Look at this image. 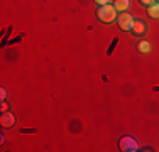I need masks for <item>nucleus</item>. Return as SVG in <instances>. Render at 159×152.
<instances>
[{
	"mask_svg": "<svg viewBox=\"0 0 159 152\" xmlns=\"http://www.w3.org/2000/svg\"><path fill=\"white\" fill-rule=\"evenodd\" d=\"M97 19L100 22H103V24H110L117 19V10L115 7L110 5V3H107V5H100L97 10Z\"/></svg>",
	"mask_w": 159,
	"mask_h": 152,
	"instance_id": "obj_1",
	"label": "nucleus"
},
{
	"mask_svg": "<svg viewBox=\"0 0 159 152\" xmlns=\"http://www.w3.org/2000/svg\"><path fill=\"white\" fill-rule=\"evenodd\" d=\"M119 147L122 149L124 152H134V150H137L139 149V145H137V142H135L134 139H132L130 135H124L122 139L119 140Z\"/></svg>",
	"mask_w": 159,
	"mask_h": 152,
	"instance_id": "obj_2",
	"label": "nucleus"
},
{
	"mask_svg": "<svg viewBox=\"0 0 159 152\" xmlns=\"http://www.w3.org/2000/svg\"><path fill=\"white\" fill-rule=\"evenodd\" d=\"M134 20H135V19L132 17L130 14H127V12L119 14V27L122 30H130L132 25H134Z\"/></svg>",
	"mask_w": 159,
	"mask_h": 152,
	"instance_id": "obj_3",
	"label": "nucleus"
},
{
	"mask_svg": "<svg viewBox=\"0 0 159 152\" xmlns=\"http://www.w3.org/2000/svg\"><path fill=\"white\" fill-rule=\"evenodd\" d=\"M132 34L134 36H144L147 30V24L144 20H134V25H132Z\"/></svg>",
	"mask_w": 159,
	"mask_h": 152,
	"instance_id": "obj_4",
	"label": "nucleus"
},
{
	"mask_svg": "<svg viewBox=\"0 0 159 152\" xmlns=\"http://www.w3.org/2000/svg\"><path fill=\"white\" fill-rule=\"evenodd\" d=\"M0 123H2V127H12L14 123H16V117L12 115L10 112H5L2 117H0Z\"/></svg>",
	"mask_w": 159,
	"mask_h": 152,
	"instance_id": "obj_5",
	"label": "nucleus"
},
{
	"mask_svg": "<svg viewBox=\"0 0 159 152\" xmlns=\"http://www.w3.org/2000/svg\"><path fill=\"white\" fill-rule=\"evenodd\" d=\"M147 14L152 19H159V2H154L152 5L147 7Z\"/></svg>",
	"mask_w": 159,
	"mask_h": 152,
	"instance_id": "obj_6",
	"label": "nucleus"
},
{
	"mask_svg": "<svg viewBox=\"0 0 159 152\" xmlns=\"http://www.w3.org/2000/svg\"><path fill=\"white\" fill-rule=\"evenodd\" d=\"M129 3H130L129 0H113V7H115V10H119V12H125Z\"/></svg>",
	"mask_w": 159,
	"mask_h": 152,
	"instance_id": "obj_7",
	"label": "nucleus"
},
{
	"mask_svg": "<svg viewBox=\"0 0 159 152\" xmlns=\"http://www.w3.org/2000/svg\"><path fill=\"white\" fill-rule=\"evenodd\" d=\"M149 49H151V46H149L147 41H139V44H137V51L139 52L146 54V52H149Z\"/></svg>",
	"mask_w": 159,
	"mask_h": 152,
	"instance_id": "obj_8",
	"label": "nucleus"
},
{
	"mask_svg": "<svg viewBox=\"0 0 159 152\" xmlns=\"http://www.w3.org/2000/svg\"><path fill=\"white\" fill-rule=\"evenodd\" d=\"M154 2H156V0H139V3H141V5H144V7H149V5H152Z\"/></svg>",
	"mask_w": 159,
	"mask_h": 152,
	"instance_id": "obj_9",
	"label": "nucleus"
},
{
	"mask_svg": "<svg viewBox=\"0 0 159 152\" xmlns=\"http://www.w3.org/2000/svg\"><path fill=\"white\" fill-rule=\"evenodd\" d=\"M98 5H107V3H110V0H95Z\"/></svg>",
	"mask_w": 159,
	"mask_h": 152,
	"instance_id": "obj_10",
	"label": "nucleus"
},
{
	"mask_svg": "<svg viewBox=\"0 0 159 152\" xmlns=\"http://www.w3.org/2000/svg\"><path fill=\"white\" fill-rule=\"evenodd\" d=\"M156 2H159V0H156Z\"/></svg>",
	"mask_w": 159,
	"mask_h": 152,
	"instance_id": "obj_11",
	"label": "nucleus"
}]
</instances>
